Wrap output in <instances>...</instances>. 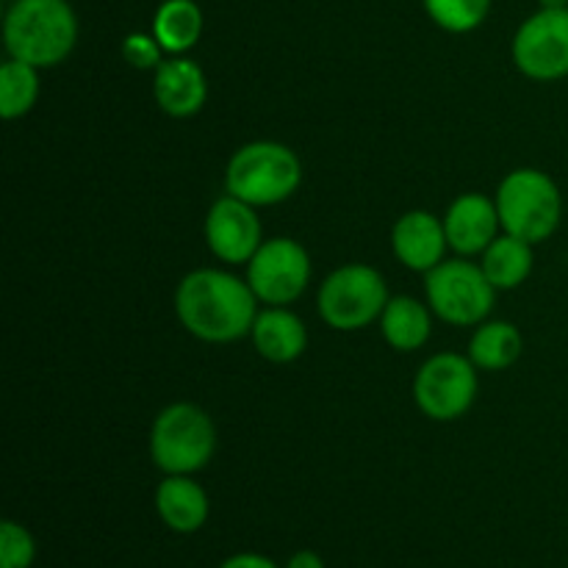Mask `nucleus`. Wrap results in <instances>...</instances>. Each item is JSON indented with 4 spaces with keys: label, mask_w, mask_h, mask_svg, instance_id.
<instances>
[{
    "label": "nucleus",
    "mask_w": 568,
    "mask_h": 568,
    "mask_svg": "<svg viewBox=\"0 0 568 568\" xmlns=\"http://www.w3.org/2000/svg\"><path fill=\"white\" fill-rule=\"evenodd\" d=\"M255 353L270 364H294L308 349V327L288 305H266L250 331Z\"/></svg>",
    "instance_id": "obj_16"
},
{
    "label": "nucleus",
    "mask_w": 568,
    "mask_h": 568,
    "mask_svg": "<svg viewBox=\"0 0 568 568\" xmlns=\"http://www.w3.org/2000/svg\"><path fill=\"white\" fill-rule=\"evenodd\" d=\"M203 233L211 255L231 266H247L255 250L264 244L258 209L227 192L211 203Z\"/></svg>",
    "instance_id": "obj_11"
},
{
    "label": "nucleus",
    "mask_w": 568,
    "mask_h": 568,
    "mask_svg": "<svg viewBox=\"0 0 568 568\" xmlns=\"http://www.w3.org/2000/svg\"><path fill=\"white\" fill-rule=\"evenodd\" d=\"M503 233L541 244L552 236L564 220V194L558 183L536 166H519L499 181L497 194Z\"/></svg>",
    "instance_id": "obj_4"
},
{
    "label": "nucleus",
    "mask_w": 568,
    "mask_h": 568,
    "mask_svg": "<svg viewBox=\"0 0 568 568\" xmlns=\"http://www.w3.org/2000/svg\"><path fill=\"white\" fill-rule=\"evenodd\" d=\"M220 568H283V566H277L275 560L266 558V555L261 552H236L231 555V558L222 560Z\"/></svg>",
    "instance_id": "obj_25"
},
{
    "label": "nucleus",
    "mask_w": 568,
    "mask_h": 568,
    "mask_svg": "<svg viewBox=\"0 0 568 568\" xmlns=\"http://www.w3.org/2000/svg\"><path fill=\"white\" fill-rule=\"evenodd\" d=\"M536 244L525 242V239H516L510 233H499L486 250H483L480 261L486 277L491 281V286L497 292H508V288H519L527 277L532 275V264H536V255H532Z\"/></svg>",
    "instance_id": "obj_19"
},
{
    "label": "nucleus",
    "mask_w": 568,
    "mask_h": 568,
    "mask_svg": "<svg viewBox=\"0 0 568 568\" xmlns=\"http://www.w3.org/2000/svg\"><path fill=\"white\" fill-rule=\"evenodd\" d=\"M148 444L161 475H197L216 453V425L200 405L172 403L153 419Z\"/></svg>",
    "instance_id": "obj_5"
},
{
    "label": "nucleus",
    "mask_w": 568,
    "mask_h": 568,
    "mask_svg": "<svg viewBox=\"0 0 568 568\" xmlns=\"http://www.w3.org/2000/svg\"><path fill=\"white\" fill-rule=\"evenodd\" d=\"M314 266L311 255L297 239L272 236L264 239L247 264V283L258 303L292 305L308 288Z\"/></svg>",
    "instance_id": "obj_9"
},
{
    "label": "nucleus",
    "mask_w": 568,
    "mask_h": 568,
    "mask_svg": "<svg viewBox=\"0 0 568 568\" xmlns=\"http://www.w3.org/2000/svg\"><path fill=\"white\" fill-rule=\"evenodd\" d=\"M541 9H568V0H538Z\"/></svg>",
    "instance_id": "obj_27"
},
{
    "label": "nucleus",
    "mask_w": 568,
    "mask_h": 568,
    "mask_svg": "<svg viewBox=\"0 0 568 568\" xmlns=\"http://www.w3.org/2000/svg\"><path fill=\"white\" fill-rule=\"evenodd\" d=\"M425 297L433 314L453 327H477L488 320L497 303V288L480 264L464 258H444L425 275Z\"/></svg>",
    "instance_id": "obj_7"
},
{
    "label": "nucleus",
    "mask_w": 568,
    "mask_h": 568,
    "mask_svg": "<svg viewBox=\"0 0 568 568\" xmlns=\"http://www.w3.org/2000/svg\"><path fill=\"white\" fill-rule=\"evenodd\" d=\"M120 53H122V59H125L128 67H133V70H142V72H155L159 70L161 61L166 59L164 48H161L159 39L153 37V31L128 33V37L122 39Z\"/></svg>",
    "instance_id": "obj_24"
},
{
    "label": "nucleus",
    "mask_w": 568,
    "mask_h": 568,
    "mask_svg": "<svg viewBox=\"0 0 568 568\" xmlns=\"http://www.w3.org/2000/svg\"><path fill=\"white\" fill-rule=\"evenodd\" d=\"M444 231H447L449 250L464 258H475V255L480 258L483 250L503 231L497 203L483 192L458 194L444 214Z\"/></svg>",
    "instance_id": "obj_12"
},
{
    "label": "nucleus",
    "mask_w": 568,
    "mask_h": 568,
    "mask_svg": "<svg viewBox=\"0 0 568 568\" xmlns=\"http://www.w3.org/2000/svg\"><path fill=\"white\" fill-rule=\"evenodd\" d=\"M303 183V161L288 144L258 139L231 155L225 166V192L255 209L281 205L297 194Z\"/></svg>",
    "instance_id": "obj_3"
},
{
    "label": "nucleus",
    "mask_w": 568,
    "mask_h": 568,
    "mask_svg": "<svg viewBox=\"0 0 568 568\" xmlns=\"http://www.w3.org/2000/svg\"><path fill=\"white\" fill-rule=\"evenodd\" d=\"M153 98L164 114L189 120L200 114L209 100V78L189 55H166L153 72Z\"/></svg>",
    "instance_id": "obj_14"
},
{
    "label": "nucleus",
    "mask_w": 568,
    "mask_h": 568,
    "mask_svg": "<svg viewBox=\"0 0 568 568\" xmlns=\"http://www.w3.org/2000/svg\"><path fill=\"white\" fill-rule=\"evenodd\" d=\"M377 325H381L388 347L397 349V353H416V349L430 342L433 311L422 300L410 297V294H399V297L388 300Z\"/></svg>",
    "instance_id": "obj_17"
},
{
    "label": "nucleus",
    "mask_w": 568,
    "mask_h": 568,
    "mask_svg": "<svg viewBox=\"0 0 568 568\" xmlns=\"http://www.w3.org/2000/svg\"><path fill=\"white\" fill-rule=\"evenodd\" d=\"M525 338L514 322L486 320L475 327L466 355L480 372H505L521 358Z\"/></svg>",
    "instance_id": "obj_18"
},
{
    "label": "nucleus",
    "mask_w": 568,
    "mask_h": 568,
    "mask_svg": "<svg viewBox=\"0 0 568 568\" xmlns=\"http://www.w3.org/2000/svg\"><path fill=\"white\" fill-rule=\"evenodd\" d=\"M37 560V538L26 525L6 519L0 525V568H31Z\"/></svg>",
    "instance_id": "obj_23"
},
{
    "label": "nucleus",
    "mask_w": 568,
    "mask_h": 568,
    "mask_svg": "<svg viewBox=\"0 0 568 568\" xmlns=\"http://www.w3.org/2000/svg\"><path fill=\"white\" fill-rule=\"evenodd\" d=\"M386 277L369 264H344L322 281L316 308L322 322L338 333H355L381 322L388 305Z\"/></svg>",
    "instance_id": "obj_6"
},
{
    "label": "nucleus",
    "mask_w": 568,
    "mask_h": 568,
    "mask_svg": "<svg viewBox=\"0 0 568 568\" xmlns=\"http://www.w3.org/2000/svg\"><path fill=\"white\" fill-rule=\"evenodd\" d=\"M258 305L247 277L214 266L189 272L175 288L178 322L205 344H233L250 336Z\"/></svg>",
    "instance_id": "obj_1"
},
{
    "label": "nucleus",
    "mask_w": 568,
    "mask_h": 568,
    "mask_svg": "<svg viewBox=\"0 0 568 568\" xmlns=\"http://www.w3.org/2000/svg\"><path fill=\"white\" fill-rule=\"evenodd\" d=\"M39 72L42 70L26 64V61H3V67H0V114H3V120L11 122L31 114L39 92H42Z\"/></svg>",
    "instance_id": "obj_21"
},
{
    "label": "nucleus",
    "mask_w": 568,
    "mask_h": 568,
    "mask_svg": "<svg viewBox=\"0 0 568 568\" xmlns=\"http://www.w3.org/2000/svg\"><path fill=\"white\" fill-rule=\"evenodd\" d=\"M283 568H325V560H322V555L314 552V549H300V552H294L292 558L286 560Z\"/></svg>",
    "instance_id": "obj_26"
},
{
    "label": "nucleus",
    "mask_w": 568,
    "mask_h": 568,
    "mask_svg": "<svg viewBox=\"0 0 568 568\" xmlns=\"http://www.w3.org/2000/svg\"><path fill=\"white\" fill-rule=\"evenodd\" d=\"M150 31L166 55H186L203 37V9L197 0H164L155 9Z\"/></svg>",
    "instance_id": "obj_20"
},
{
    "label": "nucleus",
    "mask_w": 568,
    "mask_h": 568,
    "mask_svg": "<svg viewBox=\"0 0 568 568\" xmlns=\"http://www.w3.org/2000/svg\"><path fill=\"white\" fill-rule=\"evenodd\" d=\"M427 17L447 33H471L486 22L491 0H422Z\"/></svg>",
    "instance_id": "obj_22"
},
{
    "label": "nucleus",
    "mask_w": 568,
    "mask_h": 568,
    "mask_svg": "<svg viewBox=\"0 0 568 568\" xmlns=\"http://www.w3.org/2000/svg\"><path fill=\"white\" fill-rule=\"evenodd\" d=\"M516 70L538 83L568 78V9H538L510 42Z\"/></svg>",
    "instance_id": "obj_10"
},
{
    "label": "nucleus",
    "mask_w": 568,
    "mask_h": 568,
    "mask_svg": "<svg viewBox=\"0 0 568 568\" xmlns=\"http://www.w3.org/2000/svg\"><path fill=\"white\" fill-rule=\"evenodd\" d=\"M480 369L469 355L438 353L419 366L414 377V403L427 419L455 422L466 416L480 392Z\"/></svg>",
    "instance_id": "obj_8"
},
{
    "label": "nucleus",
    "mask_w": 568,
    "mask_h": 568,
    "mask_svg": "<svg viewBox=\"0 0 568 568\" xmlns=\"http://www.w3.org/2000/svg\"><path fill=\"white\" fill-rule=\"evenodd\" d=\"M447 231L442 216L430 211H405L392 227V253L405 270L427 275L447 258Z\"/></svg>",
    "instance_id": "obj_13"
},
{
    "label": "nucleus",
    "mask_w": 568,
    "mask_h": 568,
    "mask_svg": "<svg viewBox=\"0 0 568 568\" xmlns=\"http://www.w3.org/2000/svg\"><path fill=\"white\" fill-rule=\"evenodd\" d=\"M155 514L166 530L178 536H192L203 530L211 516V499L194 475H164L155 486Z\"/></svg>",
    "instance_id": "obj_15"
},
{
    "label": "nucleus",
    "mask_w": 568,
    "mask_h": 568,
    "mask_svg": "<svg viewBox=\"0 0 568 568\" xmlns=\"http://www.w3.org/2000/svg\"><path fill=\"white\" fill-rule=\"evenodd\" d=\"M9 59L53 70L78 44V17L67 0H14L3 17Z\"/></svg>",
    "instance_id": "obj_2"
}]
</instances>
